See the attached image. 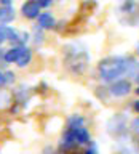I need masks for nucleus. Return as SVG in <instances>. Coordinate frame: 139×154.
I'll use <instances>...</instances> for the list:
<instances>
[{"mask_svg":"<svg viewBox=\"0 0 139 154\" xmlns=\"http://www.w3.org/2000/svg\"><path fill=\"white\" fill-rule=\"evenodd\" d=\"M98 71L99 77L104 82H114L126 74L136 75L139 72V63L133 61L128 56H107L99 63Z\"/></svg>","mask_w":139,"mask_h":154,"instance_id":"f257e3e1","label":"nucleus"},{"mask_svg":"<svg viewBox=\"0 0 139 154\" xmlns=\"http://www.w3.org/2000/svg\"><path fill=\"white\" fill-rule=\"evenodd\" d=\"M66 133L72 138V141L75 144H88L90 143V132L86 130L83 125L81 127H77V128H67Z\"/></svg>","mask_w":139,"mask_h":154,"instance_id":"f03ea898","label":"nucleus"},{"mask_svg":"<svg viewBox=\"0 0 139 154\" xmlns=\"http://www.w3.org/2000/svg\"><path fill=\"white\" fill-rule=\"evenodd\" d=\"M109 91L112 96H117V98H122V96H126L129 91H131V84L129 80H114L112 85L109 87Z\"/></svg>","mask_w":139,"mask_h":154,"instance_id":"7ed1b4c3","label":"nucleus"},{"mask_svg":"<svg viewBox=\"0 0 139 154\" xmlns=\"http://www.w3.org/2000/svg\"><path fill=\"white\" fill-rule=\"evenodd\" d=\"M21 13L26 19H37L40 14V5L35 0H27L21 5Z\"/></svg>","mask_w":139,"mask_h":154,"instance_id":"20e7f679","label":"nucleus"},{"mask_svg":"<svg viewBox=\"0 0 139 154\" xmlns=\"http://www.w3.org/2000/svg\"><path fill=\"white\" fill-rule=\"evenodd\" d=\"M55 18H53V14L50 11H45V13H40L37 18V26L38 29H42V31H48V29H53L55 27Z\"/></svg>","mask_w":139,"mask_h":154,"instance_id":"39448f33","label":"nucleus"},{"mask_svg":"<svg viewBox=\"0 0 139 154\" xmlns=\"http://www.w3.org/2000/svg\"><path fill=\"white\" fill-rule=\"evenodd\" d=\"M107 128H109V132L114 133V135L123 133L125 128H126V125H125V119L122 117V116H114V117L109 120Z\"/></svg>","mask_w":139,"mask_h":154,"instance_id":"423d86ee","label":"nucleus"},{"mask_svg":"<svg viewBox=\"0 0 139 154\" xmlns=\"http://www.w3.org/2000/svg\"><path fill=\"white\" fill-rule=\"evenodd\" d=\"M24 45H13L11 48H8V50L3 51V61L8 63V64H13V63L18 61L19 55H21Z\"/></svg>","mask_w":139,"mask_h":154,"instance_id":"0eeeda50","label":"nucleus"},{"mask_svg":"<svg viewBox=\"0 0 139 154\" xmlns=\"http://www.w3.org/2000/svg\"><path fill=\"white\" fill-rule=\"evenodd\" d=\"M16 18V11L11 5H3L0 7V24H10Z\"/></svg>","mask_w":139,"mask_h":154,"instance_id":"6e6552de","label":"nucleus"},{"mask_svg":"<svg viewBox=\"0 0 139 154\" xmlns=\"http://www.w3.org/2000/svg\"><path fill=\"white\" fill-rule=\"evenodd\" d=\"M29 38H31L29 32H26V31H18V29H14V31H13V35H11V38H10V42H11L13 45H26Z\"/></svg>","mask_w":139,"mask_h":154,"instance_id":"1a4fd4ad","label":"nucleus"},{"mask_svg":"<svg viewBox=\"0 0 139 154\" xmlns=\"http://www.w3.org/2000/svg\"><path fill=\"white\" fill-rule=\"evenodd\" d=\"M31 61H32V50L24 45L21 55H19L18 61H16V64H18L19 67H26L27 64H31Z\"/></svg>","mask_w":139,"mask_h":154,"instance_id":"9d476101","label":"nucleus"},{"mask_svg":"<svg viewBox=\"0 0 139 154\" xmlns=\"http://www.w3.org/2000/svg\"><path fill=\"white\" fill-rule=\"evenodd\" d=\"M13 31H14L13 27L0 24V45L5 43V42H10V38H11V35H13Z\"/></svg>","mask_w":139,"mask_h":154,"instance_id":"9b49d317","label":"nucleus"},{"mask_svg":"<svg viewBox=\"0 0 139 154\" xmlns=\"http://www.w3.org/2000/svg\"><path fill=\"white\" fill-rule=\"evenodd\" d=\"M13 82H14V74L11 71H0V88H3L8 84H13Z\"/></svg>","mask_w":139,"mask_h":154,"instance_id":"f8f14e48","label":"nucleus"},{"mask_svg":"<svg viewBox=\"0 0 139 154\" xmlns=\"http://www.w3.org/2000/svg\"><path fill=\"white\" fill-rule=\"evenodd\" d=\"M134 10H136V2L134 0H123V3L120 5V11L122 13L131 14Z\"/></svg>","mask_w":139,"mask_h":154,"instance_id":"ddd939ff","label":"nucleus"},{"mask_svg":"<svg viewBox=\"0 0 139 154\" xmlns=\"http://www.w3.org/2000/svg\"><path fill=\"white\" fill-rule=\"evenodd\" d=\"M83 117H80V116H72L69 119V122H67V128H77V127H81L83 125Z\"/></svg>","mask_w":139,"mask_h":154,"instance_id":"4468645a","label":"nucleus"},{"mask_svg":"<svg viewBox=\"0 0 139 154\" xmlns=\"http://www.w3.org/2000/svg\"><path fill=\"white\" fill-rule=\"evenodd\" d=\"M8 104H10V95L5 93L3 90H0V108H5Z\"/></svg>","mask_w":139,"mask_h":154,"instance_id":"2eb2a0df","label":"nucleus"},{"mask_svg":"<svg viewBox=\"0 0 139 154\" xmlns=\"http://www.w3.org/2000/svg\"><path fill=\"white\" fill-rule=\"evenodd\" d=\"M35 2L40 5V8H48L53 2H55V0H35Z\"/></svg>","mask_w":139,"mask_h":154,"instance_id":"dca6fc26","label":"nucleus"},{"mask_svg":"<svg viewBox=\"0 0 139 154\" xmlns=\"http://www.w3.org/2000/svg\"><path fill=\"white\" fill-rule=\"evenodd\" d=\"M13 0H0V7H3V5H11Z\"/></svg>","mask_w":139,"mask_h":154,"instance_id":"f3484780","label":"nucleus"},{"mask_svg":"<svg viewBox=\"0 0 139 154\" xmlns=\"http://www.w3.org/2000/svg\"><path fill=\"white\" fill-rule=\"evenodd\" d=\"M133 128L136 130V132H139V119H136V120L133 122Z\"/></svg>","mask_w":139,"mask_h":154,"instance_id":"a211bd4d","label":"nucleus"},{"mask_svg":"<svg viewBox=\"0 0 139 154\" xmlns=\"http://www.w3.org/2000/svg\"><path fill=\"white\" fill-rule=\"evenodd\" d=\"M134 111H136V112H139V100L134 101Z\"/></svg>","mask_w":139,"mask_h":154,"instance_id":"6ab92c4d","label":"nucleus"},{"mask_svg":"<svg viewBox=\"0 0 139 154\" xmlns=\"http://www.w3.org/2000/svg\"><path fill=\"white\" fill-rule=\"evenodd\" d=\"M136 53H138V56H139V42H138V45H136Z\"/></svg>","mask_w":139,"mask_h":154,"instance_id":"aec40b11","label":"nucleus"},{"mask_svg":"<svg viewBox=\"0 0 139 154\" xmlns=\"http://www.w3.org/2000/svg\"><path fill=\"white\" fill-rule=\"evenodd\" d=\"M136 80L139 82V72H138V74H136Z\"/></svg>","mask_w":139,"mask_h":154,"instance_id":"412c9836","label":"nucleus"},{"mask_svg":"<svg viewBox=\"0 0 139 154\" xmlns=\"http://www.w3.org/2000/svg\"><path fill=\"white\" fill-rule=\"evenodd\" d=\"M136 93H138V95H139V87H138V88H136Z\"/></svg>","mask_w":139,"mask_h":154,"instance_id":"4be33fe9","label":"nucleus"},{"mask_svg":"<svg viewBox=\"0 0 139 154\" xmlns=\"http://www.w3.org/2000/svg\"><path fill=\"white\" fill-rule=\"evenodd\" d=\"M69 154H81V152H69Z\"/></svg>","mask_w":139,"mask_h":154,"instance_id":"5701e85b","label":"nucleus"}]
</instances>
